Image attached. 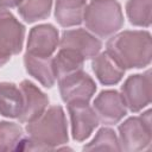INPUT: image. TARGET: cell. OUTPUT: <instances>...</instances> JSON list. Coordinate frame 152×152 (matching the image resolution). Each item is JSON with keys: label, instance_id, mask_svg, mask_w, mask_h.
<instances>
[{"label": "cell", "instance_id": "1", "mask_svg": "<svg viewBox=\"0 0 152 152\" xmlns=\"http://www.w3.org/2000/svg\"><path fill=\"white\" fill-rule=\"evenodd\" d=\"M28 138L23 140V148L55 150L68 142V124L61 106H51L37 119L27 122Z\"/></svg>", "mask_w": 152, "mask_h": 152}, {"label": "cell", "instance_id": "2", "mask_svg": "<svg viewBox=\"0 0 152 152\" xmlns=\"http://www.w3.org/2000/svg\"><path fill=\"white\" fill-rule=\"evenodd\" d=\"M106 51L126 69H140L152 61V38L148 31L126 30L113 34L106 44Z\"/></svg>", "mask_w": 152, "mask_h": 152}, {"label": "cell", "instance_id": "3", "mask_svg": "<svg viewBox=\"0 0 152 152\" xmlns=\"http://www.w3.org/2000/svg\"><path fill=\"white\" fill-rule=\"evenodd\" d=\"M83 21L93 34L108 38L120 31L124 25V14L118 0H90L87 5Z\"/></svg>", "mask_w": 152, "mask_h": 152}, {"label": "cell", "instance_id": "4", "mask_svg": "<svg viewBox=\"0 0 152 152\" xmlns=\"http://www.w3.org/2000/svg\"><path fill=\"white\" fill-rule=\"evenodd\" d=\"M151 110H146L139 116L128 118L119 126L120 150L138 152L150 147L152 139Z\"/></svg>", "mask_w": 152, "mask_h": 152}, {"label": "cell", "instance_id": "5", "mask_svg": "<svg viewBox=\"0 0 152 152\" xmlns=\"http://www.w3.org/2000/svg\"><path fill=\"white\" fill-rule=\"evenodd\" d=\"M24 38L25 26L7 8L0 7V66L21 51Z\"/></svg>", "mask_w": 152, "mask_h": 152}, {"label": "cell", "instance_id": "6", "mask_svg": "<svg viewBox=\"0 0 152 152\" xmlns=\"http://www.w3.org/2000/svg\"><path fill=\"white\" fill-rule=\"evenodd\" d=\"M121 97L126 108L132 113H138L151 102L152 95V80L151 71L144 74L131 75L126 78L120 89Z\"/></svg>", "mask_w": 152, "mask_h": 152}, {"label": "cell", "instance_id": "7", "mask_svg": "<svg viewBox=\"0 0 152 152\" xmlns=\"http://www.w3.org/2000/svg\"><path fill=\"white\" fill-rule=\"evenodd\" d=\"M58 88L61 97L65 103L75 101L89 102L96 91V84L94 80L83 70L59 78Z\"/></svg>", "mask_w": 152, "mask_h": 152}, {"label": "cell", "instance_id": "8", "mask_svg": "<svg viewBox=\"0 0 152 152\" xmlns=\"http://www.w3.org/2000/svg\"><path fill=\"white\" fill-rule=\"evenodd\" d=\"M66 106L71 124V135L76 141H84L100 124L96 113L89 102L84 101L70 102Z\"/></svg>", "mask_w": 152, "mask_h": 152}, {"label": "cell", "instance_id": "9", "mask_svg": "<svg viewBox=\"0 0 152 152\" xmlns=\"http://www.w3.org/2000/svg\"><path fill=\"white\" fill-rule=\"evenodd\" d=\"M93 108L99 121L107 126L118 124L127 114V108L118 90H102L95 97Z\"/></svg>", "mask_w": 152, "mask_h": 152}, {"label": "cell", "instance_id": "10", "mask_svg": "<svg viewBox=\"0 0 152 152\" xmlns=\"http://www.w3.org/2000/svg\"><path fill=\"white\" fill-rule=\"evenodd\" d=\"M59 48L70 49L80 53L84 59H91L102 49V42L86 28L65 30L59 38Z\"/></svg>", "mask_w": 152, "mask_h": 152}, {"label": "cell", "instance_id": "11", "mask_svg": "<svg viewBox=\"0 0 152 152\" xmlns=\"http://www.w3.org/2000/svg\"><path fill=\"white\" fill-rule=\"evenodd\" d=\"M59 44L58 30L51 24H40L31 28L26 44V53L51 57Z\"/></svg>", "mask_w": 152, "mask_h": 152}, {"label": "cell", "instance_id": "12", "mask_svg": "<svg viewBox=\"0 0 152 152\" xmlns=\"http://www.w3.org/2000/svg\"><path fill=\"white\" fill-rule=\"evenodd\" d=\"M19 88L23 94V108L17 119L21 124H27L44 113L49 104V97L28 80L21 81Z\"/></svg>", "mask_w": 152, "mask_h": 152}, {"label": "cell", "instance_id": "13", "mask_svg": "<svg viewBox=\"0 0 152 152\" xmlns=\"http://www.w3.org/2000/svg\"><path fill=\"white\" fill-rule=\"evenodd\" d=\"M91 68L96 78L103 86H114L119 83L125 74V69L121 68L107 51L97 53L93 58Z\"/></svg>", "mask_w": 152, "mask_h": 152}, {"label": "cell", "instance_id": "14", "mask_svg": "<svg viewBox=\"0 0 152 152\" xmlns=\"http://www.w3.org/2000/svg\"><path fill=\"white\" fill-rule=\"evenodd\" d=\"M53 57H40L25 53L24 64L25 69L33 78H36L45 88H51L55 86L56 75L53 70Z\"/></svg>", "mask_w": 152, "mask_h": 152}, {"label": "cell", "instance_id": "15", "mask_svg": "<svg viewBox=\"0 0 152 152\" xmlns=\"http://www.w3.org/2000/svg\"><path fill=\"white\" fill-rule=\"evenodd\" d=\"M87 0H56L55 18L63 27L80 25L83 21Z\"/></svg>", "mask_w": 152, "mask_h": 152}, {"label": "cell", "instance_id": "16", "mask_svg": "<svg viewBox=\"0 0 152 152\" xmlns=\"http://www.w3.org/2000/svg\"><path fill=\"white\" fill-rule=\"evenodd\" d=\"M23 108V94L20 88L11 82H0V115L18 118Z\"/></svg>", "mask_w": 152, "mask_h": 152}, {"label": "cell", "instance_id": "17", "mask_svg": "<svg viewBox=\"0 0 152 152\" xmlns=\"http://www.w3.org/2000/svg\"><path fill=\"white\" fill-rule=\"evenodd\" d=\"M84 61L86 59L76 51L59 48V51L52 59L56 80H59L72 72L83 70Z\"/></svg>", "mask_w": 152, "mask_h": 152}, {"label": "cell", "instance_id": "18", "mask_svg": "<svg viewBox=\"0 0 152 152\" xmlns=\"http://www.w3.org/2000/svg\"><path fill=\"white\" fill-rule=\"evenodd\" d=\"M52 0H23L18 6L20 17L26 23H34L46 19L50 15Z\"/></svg>", "mask_w": 152, "mask_h": 152}, {"label": "cell", "instance_id": "19", "mask_svg": "<svg viewBox=\"0 0 152 152\" xmlns=\"http://www.w3.org/2000/svg\"><path fill=\"white\" fill-rule=\"evenodd\" d=\"M152 0H128L126 14L129 23L134 26L148 27L151 25Z\"/></svg>", "mask_w": 152, "mask_h": 152}, {"label": "cell", "instance_id": "20", "mask_svg": "<svg viewBox=\"0 0 152 152\" xmlns=\"http://www.w3.org/2000/svg\"><path fill=\"white\" fill-rule=\"evenodd\" d=\"M24 140V129L20 125L10 121H0V152L19 150Z\"/></svg>", "mask_w": 152, "mask_h": 152}, {"label": "cell", "instance_id": "21", "mask_svg": "<svg viewBox=\"0 0 152 152\" xmlns=\"http://www.w3.org/2000/svg\"><path fill=\"white\" fill-rule=\"evenodd\" d=\"M86 151H94V150H109V151H121L119 145V139L115 132L112 128L103 127L99 129L95 138L83 147Z\"/></svg>", "mask_w": 152, "mask_h": 152}, {"label": "cell", "instance_id": "22", "mask_svg": "<svg viewBox=\"0 0 152 152\" xmlns=\"http://www.w3.org/2000/svg\"><path fill=\"white\" fill-rule=\"evenodd\" d=\"M21 2L23 0H0V7L13 8V7H18Z\"/></svg>", "mask_w": 152, "mask_h": 152}]
</instances>
